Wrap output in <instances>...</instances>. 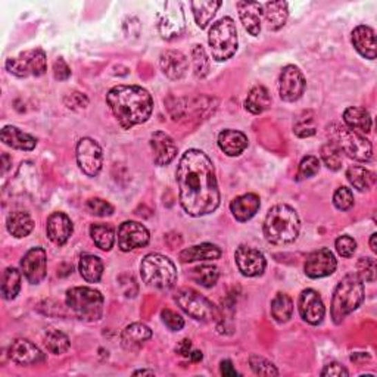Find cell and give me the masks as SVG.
Instances as JSON below:
<instances>
[{
	"instance_id": "obj_1",
	"label": "cell",
	"mask_w": 377,
	"mask_h": 377,
	"mask_svg": "<svg viewBox=\"0 0 377 377\" xmlns=\"http://www.w3.org/2000/svg\"><path fill=\"white\" fill-rule=\"evenodd\" d=\"M180 204L188 215H208L220 205V191L213 161L202 151L188 149L177 167Z\"/></svg>"
},
{
	"instance_id": "obj_2",
	"label": "cell",
	"mask_w": 377,
	"mask_h": 377,
	"mask_svg": "<svg viewBox=\"0 0 377 377\" xmlns=\"http://www.w3.org/2000/svg\"><path fill=\"white\" fill-rule=\"evenodd\" d=\"M106 102L124 130L146 123L153 110V99L139 86H117L106 95Z\"/></svg>"
},
{
	"instance_id": "obj_3",
	"label": "cell",
	"mask_w": 377,
	"mask_h": 377,
	"mask_svg": "<svg viewBox=\"0 0 377 377\" xmlns=\"http://www.w3.org/2000/svg\"><path fill=\"white\" fill-rule=\"evenodd\" d=\"M299 217L296 211L284 204L273 206L264 221V236L273 245H287L299 235Z\"/></svg>"
},
{
	"instance_id": "obj_4",
	"label": "cell",
	"mask_w": 377,
	"mask_h": 377,
	"mask_svg": "<svg viewBox=\"0 0 377 377\" xmlns=\"http://www.w3.org/2000/svg\"><path fill=\"white\" fill-rule=\"evenodd\" d=\"M364 301V283L357 274H348L336 286L331 299V318L340 325L343 318L361 305Z\"/></svg>"
},
{
	"instance_id": "obj_5",
	"label": "cell",
	"mask_w": 377,
	"mask_h": 377,
	"mask_svg": "<svg viewBox=\"0 0 377 377\" xmlns=\"http://www.w3.org/2000/svg\"><path fill=\"white\" fill-rule=\"evenodd\" d=\"M66 305L75 317L87 323H95L104 316V296L92 287H72L66 291Z\"/></svg>"
},
{
	"instance_id": "obj_6",
	"label": "cell",
	"mask_w": 377,
	"mask_h": 377,
	"mask_svg": "<svg viewBox=\"0 0 377 377\" xmlns=\"http://www.w3.org/2000/svg\"><path fill=\"white\" fill-rule=\"evenodd\" d=\"M142 279L155 289L167 291L177 282V269L174 262L161 253H149L140 264Z\"/></svg>"
},
{
	"instance_id": "obj_7",
	"label": "cell",
	"mask_w": 377,
	"mask_h": 377,
	"mask_svg": "<svg viewBox=\"0 0 377 377\" xmlns=\"http://www.w3.org/2000/svg\"><path fill=\"white\" fill-rule=\"evenodd\" d=\"M327 135L330 137V142H334L349 158L360 162H367L371 160L373 146L370 140L365 139V136L361 135V133L354 131L347 126L331 124L327 128Z\"/></svg>"
},
{
	"instance_id": "obj_8",
	"label": "cell",
	"mask_w": 377,
	"mask_h": 377,
	"mask_svg": "<svg viewBox=\"0 0 377 377\" xmlns=\"http://www.w3.org/2000/svg\"><path fill=\"white\" fill-rule=\"evenodd\" d=\"M208 43L217 62L230 59L238 50V30L231 18H221L209 30Z\"/></svg>"
},
{
	"instance_id": "obj_9",
	"label": "cell",
	"mask_w": 377,
	"mask_h": 377,
	"mask_svg": "<svg viewBox=\"0 0 377 377\" xmlns=\"http://www.w3.org/2000/svg\"><path fill=\"white\" fill-rule=\"evenodd\" d=\"M174 301L179 304L186 314L199 321L213 320L217 314L215 307L209 299L193 289H187V287H183V289L175 292Z\"/></svg>"
},
{
	"instance_id": "obj_10",
	"label": "cell",
	"mask_w": 377,
	"mask_h": 377,
	"mask_svg": "<svg viewBox=\"0 0 377 377\" xmlns=\"http://www.w3.org/2000/svg\"><path fill=\"white\" fill-rule=\"evenodd\" d=\"M6 70L15 77H40L46 72V53L41 49L21 52L18 57L6 61Z\"/></svg>"
},
{
	"instance_id": "obj_11",
	"label": "cell",
	"mask_w": 377,
	"mask_h": 377,
	"mask_svg": "<svg viewBox=\"0 0 377 377\" xmlns=\"http://www.w3.org/2000/svg\"><path fill=\"white\" fill-rule=\"evenodd\" d=\"M77 164H79L80 170L88 175V177H96L102 170L104 164V153L102 148L97 145L90 137H83L79 143H77Z\"/></svg>"
},
{
	"instance_id": "obj_12",
	"label": "cell",
	"mask_w": 377,
	"mask_h": 377,
	"mask_svg": "<svg viewBox=\"0 0 377 377\" xmlns=\"http://www.w3.org/2000/svg\"><path fill=\"white\" fill-rule=\"evenodd\" d=\"M305 79L295 65H287L282 70L279 79V93L284 102H296L305 92Z\"/></svg>"
},
{
	"instance_id": "obj_13",
	"label": "cell",
	"mask_w": 377,
	"mask_h": 377,
	"mask_svg": "<svg viewBox=\"0 0 377 377\" xmlns=\"http://www.w3.org/2000/svg\"><path fill=\"white\" fill-rule=\"evenodd\" d=\"M149 240V230L137 221H126L118 229V246L123 252L146 246Z\"/></svg>"
},
{
	"instance_id": "obj_14",
	"label": "cell",
	"mask_w": 377,
	"mask_h": 377,
	"mask_svg": "<svg viewBox=\"0 0 377 377\" xmlns=\"http://www.w3.org/2000/svg\"><path fill=\"white\" fill-rule=\"evenodd\" d=\"M158 30L165 40H174L183 35L184 15L180 3H165V10L160 15Z\"/></svg>"
},
{
	"instance_id": "obj_15",
	"label": "cell",
	"mask_w": 377,
	"mask_h": 377,
	"mask_svg": "<svg viewBox=\"0 0 377 377\" xmlns=\"http://www.w3.org/2000/svg\"><path fill=\"white\" fill-rule=\"evenodd\" d=\"M336 258L330 249H318L311 252L305 261V274L311 279H321L334 274L336 270Z\"/></svg>"
},
{
	"instance_id": "obj_16",
	"label": "cell",
	"mask_w": 377,
	"mask_h": 377,
	"mask_svg": "<svg viewBox=\"0 0 377 377\" xmlns=\"http://www.w3.org/2000/svg\"><path fill=\"white\" fill-rule=\"evenodd\" d=\"M235 260L239 271L246 277L261 276L265 270V265H267V261H265L261 251L246 245H242L236 249Z\"/></svg>"
},
{
	"instance_id": "obj_17",
	"label": "cell",
	"mask_w": 377,
	"mask_h": 377,
	"mask_svg": "<svg viewBox=\"0 0 377 377\" xmlns=\"http://www.w3.org/2000/svg\"><path fill=\"white\" fill-rule=\"evenodd\" d=\"M46 251L32 248L21 260V271L31 284H39L46 277Z\"/></svg>"
},
{
	"instance_id": "obj_18",
	"label": "cell",
	"mask_w": 377,
	"mask_h": 377,
	"mask_svg": "<svg viewBox=\"0 0 377 377\" xmlns=\"http://www.w3.org/2000/svg\"><path fill=\"white\" fill-rule=\"evenodd\" d=\"M299 314H301L307 323L313 326H317L323 321L326 308L318 292L307 289L301 293V296H299Z\"/></svg>"
},
{
	"instance_id": "obj_19",
	"label": "cell",
	"mask_w": 377,
	"mask_h": 377,
	"mask_svg": "<svg viewBox=\"0 0 377 377\" xmlns=\"http://www.w3.org/2000/svg\"><path fill=\"white\" fill-rule=\"evenodd\" d=\"M9 357L21 365H35L44 361V354L28 339H17L9 347Z\"/></svg>"
},
{
	"instance_id": "obj_20",
	"label": "cell",
	"mask_w": 377,
	"mask_h": 377,
	"mask_svg": "<svg viewBox=\"0 0 377 377\" xmlns=\"http://www.w3.org/2000/svg\"><path fill=\"white\" fill-rule=\"evenodd\" d=\"M151 148L153 152V161L160 167L168 165L177 155L175 142L164 131H155L151 137Z\"/></svg>"
},
{
	"instance_id": "obj_21",
	"label": "cell",
	"mask_w": 377,
	"mask_h": 377,
	"mask_svg": "<svg viewBox=\"0 0 377 377\" xmlns=\"http://www.w3.org/2000/svg\"><path fill=\"white\" fill-rule=\"evenodd\" d=\"M46 231L49 239L55 243V245L62 246L66 242L70 240L74 226L71 218L64 214V213H53L48 218V224H46Z\"/></svg>"
},
{
	"instance_id": "obj_22",
	"label": "cell",
	"mask_w": 377,
	"mask_h": 377,
	"mask_svg": "<svg viewBox=\"0 0 377 377\" xmlns=\"http://www.w3.org/2000/svg\"><path fill=\"white\" fill-rule=\"evenodd\" d=\"M160 65L162 72L170 80H180L187 72V58L179 50H165L161 55Z\"/></svg>"
},
{
	"instance_id": "obj_23",
	"label": "cell",
	"mask_w": 377,
	"mask_h": 377,
	"mask_svg": "<svg viewBox=\"0 0 377 377\" xmlns=\"http://www.w3.org/2000/svg\"><path fill=\"white\" fill-rule=\"evenodd\" d=\"M352 44L365 59H376V32L367 26H358L352 31Z\"/></svg>"
},
{
	"instance_id": "obj_24",
	"label": "cell",
	"mask_w": 377,
	"mask_h": 377,
	"mask_svg": "<svg viewBox=\"0 0 377 377\" xmlns=\"http://www.w3.org/2000/svg\"><path fill=\"white\" fill-rule=\"evenodd\" d=\"M152 338V330L142 323L127 326L121 334V345L127 351H139Z\"/></svg>"
},
{
	"instance_id": "obj_25",
	"label": "cell",
	"mask_w": 377,
	"mask_h": 377,
	"mask_svg": "<svg viewBox=\"0 0 377 377\" xmlns=\"http://www.w3.org/2000/svg\"><path fill=\"white\" fill-rule=\"evenodd\" d=\"M239 17L243 27L251 36H258L261 31V14L262 5L260 3H248V2H238Z\"/></svg>"
},
{
	"instance_id": "obj_26",
	"label": "cell",
	"mask_w": 377,
	"mask_h": 377,
	"mask_svg": "<svg viewBox=\"0 0 377 377\" xmlns=\"http://www.w3.org/2000/svg\"><path fill=\"white\" fill-rule=\"evenodd\" d=\"M261 206L260 197L255 193H246L238 196L235 201L230 204V209L233 215L238 221H248L251 220L255 214L258 213V209Z\"/></svg>"
},
{
	"instance_id": "obj_27",
	"label": "cell",
	"mask_w": 377,
	"mask_h": 377,
	"mask_svg": "<svg viewBox=\"0 0 377 377\" xmlns=\"http://www.w3.org/2000/svg\"><path fill=\"white\" fill-rule=\"evenodd\" d=\"M218 146L229 157H238L248 148V137L242 131L224 130L218 136Z\"/></svg>"
},
{
	"instance_id": "obj_28",
	"label": "cell",
	"mask_w": 377,
	"mask_h": 377,
	"mask_svg": "<svg viewBox=\"0 0 377 377\" xmlns=\"http://www.w3.org/2000/svg\"><path fill=\"white\" fill-rule=\"evenodd\" d=\"M0 139H2L6 146L18 151H32L37 145V140L35 137L27 135V133H22L19 128L14 126H6L2 130Z\"/></svg>"
},
{
	"instance_id": "obj_29",
	"label": "cell",
	"mask_w": 377,
	"mask_h": 377,
	"mask_svg": "<svg viewBox=\"0 0 377 377\" xmlns=\"http://www.w3.org/2000/svg\"><path fill=\"white\" fill-rule=\"evenodd\" d=\"M221 257V249L213 243H202L195 245L180 252L182 262H195V261H213Z\"/></svg>"
},
{
	"instance_id": "obj_30",
	"label": "cell",
	"mask_w": 377,
	"mask_h": 377,
	"mask_svg": "<svg viewBox=\"0 0 377 377\" xmlns=\"http://www.w3.org/2000/svg\"><path fill=\"white\" fill-rule=\"evenodd\" d=\"M6 227L10 235L21 239L28 236L35 229V221H32L31 215L26 211H15V213L9 214L6 220Z\"/></svg>"
},
{
	"instance_id": "obj_31",
	"label": "cell",
	"mask_w": 377,
	"mask_h": 377,
	"mask_svg": "<svg viewBox=\"0 0 377 377\" xmlns=\"http://www.w3.org/2000/svg\"><path fill=\"white\" fill-rule=\"evenodd\" d=\"M343 121H345V126L348 128L361 133V135H365V133L371 130V117L369 110H365L364 108H348L343 113Z\"/></svg>"
},
{
	"instance_id": "obj_32",
	"label": "cell",
	"mask_w": 377,
	"mask_h": 377,
	"mask_svg": "<svg viewBox=\"0 0 377 377\" xmlns=\"http://www.w3.org/2000/svg\"><path fill=\"white\" fill-rule=\"evenodd\" d=\"M262 14L269 28L277 31L286 24L287 18H289V9H287L286 2H269L262 5Z\"/></svg>"
},
{
	"instance_id": "obj_33",
	"label": "cell",
	"mask_w": 377,
	"mask_h": 377,
	"mask_svg": "<svg viewBox=\"0 0 377 377\" xmlns=\"http://www.w3.org/2000/svg\"><path fill=\"white\" fill-rule=\"evenodd\" d=\"M271 105V96L264 86H255L251 88L245 101V108L251 114H262Z\"/></svg>"
},
{
	"instance_id": "obj_34",
	"label": "cell",
	"mask_w": 377,
	"mask_h": 377,
	"mask_svg": "<svg viewBox=\"0 0 377 377\" xmlns=\"http://www.w3.org/2000/svg\"><path fill=\"white\" fill-rule=\"evenodd\" d=\"M79 270L83 279L88 283H97L104 274V262L96 255H83Z\"/></svg>"
},
{
	"instance_id": "obj_35",
	"label": "cell",
	"mask_w": 377,
	"mask_h": 377,
	"mask_svg": "<svg viewBox=\"0 0 377 377\" xmlns=\"http://www.w3.org/2000/svg\"><path fill=\"white\" fill-rule=\"evenodd\" d=\"M347 179L360 192H365L374 184L376 175L370 170L361 167V165H352L347 170Z\"/></svg>"
},
{
	"instance_id": "obj_36",
	"label": "cell",
	"mask_w": 377,
	"mask_h": 377,
	"mask_svg": "<svg viewBox=\"0 0 377 377\" xmlns=\"http://www.w3.org/2000/svg\"><path fill=\"white\" fill-rule=\"evenodd\" d=\"M220 6H221V2H215V0H209V2H204V0L192 2V10H193V17L197 27L205 28L215 17Z\"/></svg>"
},
{
	"instance_id": "obj_37",
	"label": "cell",
	"mask_w": 377,
	"mask_h": 377,
	"mask_svg": "<svg viewBox=\"0 0 377 377\" xmlns=\"http://www.w3.org/2000/svg\"><path fill=\"white\" fill-rule=\"evenodd\" d=\"M293 302L289 295L279 292L271 301V316L277 323H286L292 318Z\"/></svg>"
},
{
	"instance_id": "obj_38",
	"label": "cell",
	"mask_w": 377,
	"mask_h": 377,
	"mask_svg": "<svg viewBox=\"0 0 377 377\" xmlns=\"http://www.w3.org/2000/svg\"><path fill=\"white\" fill-rule=\"evenodd\" d=\"M90 236L95 245L102 251H110L115 243V231L106 224H93L90 227Z\"/></svg>"
},
{
	"instance_id": "obj_39",
	"label": "cell",
	"mask_w": 377,
	"mask_h": 377,
	"mask_svg": "<svg viewBox=\"0 0 377 377\" xmlns=\"http://www.w3.org/2000/svg\"><path fill=\"white\" fill-rule=\"evenodd\" d=\"M19 289H21V273L14 267H8L3 271V277H2L3 298L5 299L17 298Z\"/></svg>"
},
{
	"instance_id": "obj_40",
	"label": "cell",
	"mask_w": 377,
	"mask_h": 377,
	"mask_svg": "<svg viewBox=\"0 0 377 377\" xmlns=\"http://www.w3.org/2000/svg\"><path fill=\"white\" fill-rule=\"evenodd\" d=\"M293 131L298 137H311L316 135L317 126H316V118L311 110H305L301 115H299L293 124Z\"/></svg>"
},
{
	"instance_id": "obj_41",
	"label": "cell",
	"mask_w": 377,
	"mask_h": 377,
	"mask_svg": "<svg viewBox=\"0 0 377 377\" xmlns=\"http://www.w3.org/2000/svg\"><path fill=\"white\" fill-rule=\"evenodd\" d=\"M44 343H46V348L52 354H57V356H61V354L70 349L68 336L59 330H49L44 336Z\"/></svg>"
},
{
	"instance_id": "obj_42",
	"label": "cell",
	"mask_w": 377,
	"mask_h": 377,
	"mask_svg": "<svg viewBox=\"0 0 377 377\" xmlns=\"http://www.w3.org/2000/svg\"><path fill=\"white\" fill-rule=\"evenodd\" d=\"M191 276L192 279L201 286L213 287L218 280L220 273L215 265H201V267L193 269Z\"/></svg>"
},
{
	"instance_id": "obj_43",
	"label": "cell",
	"mask_w": 377,
	"mask_h": 377,
	"mask_svg": "<svg viewBox=\"0 0 377 377\" xmlns=\"http://www.w3.org/2000/svg\"><path fill=\"white\" fill-rule=\"evenodd\" d=\"M321 160H323L329 170L338 171L342 167V151L334 142H327L326 145L321 148Z\"/></svg>"
},
{
	"instance_id": "obj_44",
	"label": "cell",
	"mask_w": 377,
	"mask_h": 377,
	"mask_svg": "<svg viewBox=\"0 0 377 377\" xmlns=\"http://www.w3.org/2000/svg\"><path fill=\"white\" fill-rule=\"evenodd\" d=\"M192 59H193V70L197 79H205L209 74V59L206 57L205 49L201 44H195L192 49Z\"/></svg>"
},
{
	"instance_id": "obj_45",
	"label": "cell",
	"mask_w": 377,
	"mask_h": 377,
	"mask_svg": "<svg viewBox=\"0 0 377 377\" xmlns=\"http://www.w3.org/2000/svg\"><path fill=\"white\" fill-rule=\"evenodd\" d=\"M249 364H251V369L253 370V373L258 374V376H277L279 374V371H277V369L274 367V364L269 360H265L264 357L251 356Z\"/></svg>"
},
{
	"instance_id": "obj_46",
	"label": "cell",
	"mask_w": 377,
	"mask_h": 377,
	"mask_svg": "<svg viewBox=\"0 0 377 377\" xmlns=\"http://www.w3.org/2000/svg\"><path fill=\"white\" fill-rule=\"evenodd\" d=\"M320 171V161L318 158L309 155V157H305L301 164H299V170H298V180H304L309 179V177H314Z\"/></svg>"
},
{
	"instance_id": "obj_47",
	"label": "cell",
	"mask_w": 377,
	"mask_h": 377,
	"mask_svg": "<svg viewBox=\"0 0 377 377\" xmlns=\"http://www.w3.org/2000/svg\"><path fill=\"white\" fill-rule=\"evenodd\" d=\"M87 209L88 213L96 215V217H109L114 214V206L109 202L104 201V199L92 197L87 201Z\"/></svg>"
},
{
	"instance_id": "obj_48",
	"label": "cell",
	"mask_w": 377,
	"mask_h": 377,
	"mask_svg": "<svg viewBox=\"0 0 377 377\" xmlns=\"http://www.w3.org/2000/svg\"><path fill=\"white\" fill-rule=\"evenodd\" d=\"M358 277L362 280V282H367V283H373L376 280V261L373 258H361L358 261Z\"/></svg>"
},
{
	"instance_id": "obj_49",
	"label": "cell",
	"mask_w": 377,
	"mask_h": 377,
	"mask_svg": "<svg viewBox=\"0 0 377 377\" xmlns=\"http://www.w3.org/2000/svg\"><path fill=\"white\" fill-rule=\"evenodd\" d=\"M334 204L339 211H348L354 206V195L351 188L339 187L334 195Z\"/></svg>"
},
{
	"instance_id": "obj_50",
	"label": "cell",
	"mask_w": 377,
	"mask_h": 377,
	"mask_svg": "<svg viewBox=\"0 0 377 377\" xmlns=\"http://www.w3.org/2000/svg\"><path fill=\"white\" fill-rule=\"evenodd\" d=\"M357 249V242L351 236H340L336 239V251L343 258H351Z\"/></svg>"
},
{
	"instance_id": "obj_51",
	"label": "cell",
	"mask_w": 377,
	"mask_h": 377,
	"mask_svg": "<svg viewBox=\"0 0 377 377\" xmlns=\"http://www.w3.org/2000/svg\"><path fill=\"white\" fill-rule=\"evenodd\" d=\"M161 317H162V321L165 323V326L174 331L182 330L184 327V318L180 314L173 311V309H168V308L162 309Z\"/></svg>"
},
{
	"instance_id": "obj_52",
	"label": "cell",
	"mask_w": 377,
	"mask_h": 377,
	"mask_svg": "<svg viewBox=\"0 0 377 377\" xmlns=\"http://www.w3.org/2000/svg\"><path fill=\"white\" fill-rule=\"evenodd\" d=\"M64 104L70 109H83L88 105V99L80 92H72L64 97Z\"/></svg>"
},
{
	"instance_id": "obj_53",
	"label": "cell",
	"mask_w": 377,
	"mask_h": 377,
	"mask_svg": "<svg viewBox=\"0 0 377 377\" xmlns=\"http://www.w3.org/2000/svg\"><path fill=\"white\" fill-rule=\"evenodd\" d=\"M53 75H55V79L59 80V81L68 80L71 77V68L62 58L55 61V64H53Z\"/></svg>"
},
{
	"instance_id": "obj_54",
	"label": "cell",
	"mask_w": 377,
	"mask_h": 377,
	"mask_svg": "<svg viewBox=\"0 0 377 377\" xmlns=\"http://www.w3.org/2000/svg\"><path fill=\"white\" fill-rule=\"evenodd\" d=\"M348 370L343 367V365L338 362H331L326 365L325 370L321 371V376H335V377H342V376H348Z\"/></svg>"
},
{
	"instance_id": "obj_55",
	"label": "cell",
	"mask_w": 377,
	"mask_h": 377,
	"mask_svg": "<svg viewBox=\"0 0 377 377\" xmlns=\"http://www.w3.org/2000/svg\"><path fill=\"white\" fill-rule=\"evenodd\" d=\"M175 352L179 354V356H182V357L188 358V356H191V352H192V340L183 339V340L179 343V345L175 347Z\"/></svg>"
},
{
	"instance_id": "obj_56",
	"label": "cell",
	"mask_w": 377,
	"mask_h": 377,
	"mask_svg": "<svg viewBox=\"0 0 377 377\" xmlns=\"http://www.w3.org/2000/svg\"><path fill=\"white\" fill-rule=\"evenodd\" d=\"M220 370H221V374H223V376H238V374H239V373L236 371V369L233 367L231 361H229V360L221 361V364H220Z\"/></svg>"
},
{
	"instance_id": "obj_57",
	"label": "cell",
	"mask_w": 377,
	"mask_h": 377,
	"mask_svg": "<svg viewBox=\"0 0 377 377\" xmlns=\"http://www.w3.org/2000/svg\"><path fill=\"white\" fill-rule=\"evenodd\" d=\"M351 360L354 362H364V361H369L370 360V356H367V354H354V356L351 357Z\"/></svg>"
},
{
	"instance_id": "obj_58",
	"label": "cell",
	"mask_w": 377,
	"mask_h": 377,
	"mask_svg": "<svg viewBox=\"0 0 377 377\" xmlns=\"http://www.w3.org/2000/svg\"><path fill=\"white\" fill-rule=\"evenodd\" d=\"M188 358H191L193 362H199V361H202L204 356H202L201 351H192L191 356H188Z\"/></svg>"
},
{
	"instance_id": "obj_59",
	"label": "cell",
	"mask_w": 377,
	"mask_h": 377,
	"mask_svg": "<svg viewBox=\"0 0 377 377\" xmlns=\"http://www.w3.org/2000/svg\"><path fill=\"white\" fill-rule=\"evenodd\" d=\"M376 240H377V235H376V233H373L371 238H370V248H371V251L374 253L377 252V243H376Z\"/></svg>"
},
{
	"instance_id": "obj_60",
	"label": "cell",
	"mask_w": 377,
	"mask_h": 377,
	"mask_svg": "<svg viewBox=\"0 0 377 377\" xmlns=\"http://www.w3.org/2000/svg\"><path fill=\"white\" fill-rule=\"evenodd\" d=\"M2 160H3V173H6L8 171V168H9V157H8V155L6 153H3V157H2Z\"/></svg>"
},
{
	"instance_id": "obj_61",
	"label": "cell",
	"mask_w": 377,
	"mask_h": 377,
	"mask_svg": "<svg viewBox=\"0 0 377 377\" xmlns=\"http://www.w3.org/2000/svg\"><path fill=\"white\" fill-rule=\"evenodd\" d=\"M145 376V374H149V376H153L155 373L152 371V370H137V371H135V376Z\"/></svg>"
}]
</instances>
